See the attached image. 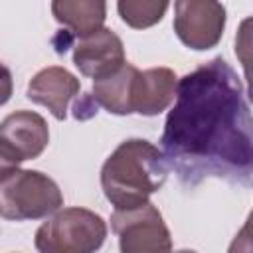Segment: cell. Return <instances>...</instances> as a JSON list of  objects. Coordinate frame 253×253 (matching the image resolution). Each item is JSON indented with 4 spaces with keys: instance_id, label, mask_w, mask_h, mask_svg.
I'll return each instance as SVG.
<instances>
[{
    "instance_id": "cell-5",
    "label": "cell",
    "mask_w": 253,
    "mask_h": 253,
    "mask_svg": "<svg viewBox=\"0 0 253 253\" xmlns=\"http://www.w3.org/2000/svg\"><path fill=\"white\" fill-rule=\"evenodd\" d=\"M111 227L119 237L121 253H172L170 229L150 202L132 210H115Z\"/></svg>"
},
{
    "instance_id": "cell-13",
    "label": "cell",
    "mask_w": 253,
    "mask_h": 253,
    "mask_svg": "<svg viewBox=\"0 0 253 253\" xmlns=\"http://www.w3.org/2000/svg\"><path fill=\"white\" fill-rule=\"evenodd\" d=\"M168 2H154V0H121L117 4L121 20L134 28V30H144L154 24H158L168 10Z\"/></svg>"
},
{
    "instance_id": "cell-4",
    "label": "cell",
    "mask_w": 253,
    "mask_h": 253,
    "mask_svg": "<svg viewBox=\"0 0 253 253\" xmlns=\"http://www.w3.org/2000/svg\"><path fill=\"white\" fill-rule=\"evenodd\" d=\"M63 206L59 186L43 172L16 170L0 180V217L8 221L42 219Z\"/></svg>"
},
{
    "instance_id": "cell-10",
    "label": "cell",
    "mask_w": 253,
    "mask_h": 253,
    "mask_svg": "<svg viewBox=\"0 0 253 253\" xmlns=\"http://www.w3.org/2000/svg\"><path fill=\"white\" fill-rule=\"evenodd\" d=\"M0 138L6 140L22 160H34L45 150L49 128L42 115L34 111H16L0 123Z\"/></svg>"
},
{
    "instance_id": "cell-1",
    "label": "cell",
    "mask_w": 253,
    "mask_h": 253,
    "mask_svg": "<svg viewBox=\"0 0 253 253\" xmlns=\"http://www.w3.org/2000/svg\"><path fill=\"white\" fill-rule=\"evenodd\" d=\"M162 130V156L186 188L221 178L243 188L253 178L251 113L237 71L213 57L184 75Z\"/></svg>"
},
{
    "instance_id": "cell-18",
    "label": "cell",
    "mask_w": 253,
    "mask_h": 253,
    "mask_svg": "<svg viewBox=\"0 0 253 253\" xmlns=\"http://www.w3.org/2000/svg\"><path fill=\"white\" fill-rule=\"evenodd\" d=\"M176 253H196V251H192V249H180V251H176Z\"/></svg>"
},
{
    "instance_id": "cell-8",
    "label": "cell",
    "mask_w": 253,
    "mask_h": 253,
    "mask_svg": "<svg viewBox=\"0 0 253 253\" xmlns=\"http://www.w3.org/2000/svg\"><path fill=\"white\" fill-rule=\"evenodd\" d=\"M79 79L59 65H49L38 71L28 83V99L45 107L57 121L67 117L69 103L79 95Z\"/></svg>"
},
{
    "instance_id": "cell-7",
    "label": "cell",
    "mask_w": 253,
    "mask_h": 253,
    "mask_svg": "<svg viewBox=\"0 0 253 253\" xmlns=\"http://www.w3.org/2000/svg\"><path fill=\"white\" fill-rule=\"evenodd\" d=\"M73 63L81 75L95 81L117 73L125 63V45L121 38L109 28L81 38L73 49Z\"/></svg>"
},
{
    "instance_id": "cell-15",
    "label": "cell",
    "mask_w": 253,
    "mask_h": 253,
    "mask_svg": "<svg viewBox=\"0 0 253 253\" xmlns=\"http://www.w3.org/2000/svg\"><path fill=\"white\" fill-rule=\"evenodd\" d=\"M93 115H97V103L93 101L91 93L85 95V97H81V99H77V101L73 103V117H75L77 121H87V119H91Z\"/></svg>"
},
{
    "instance_id": "cell-17",
    "label": "cell",
    "mask_w": 253,
    "mask_h": 253,
    "mask_svg": "<svg viewBox=\"0 0 253 253\" xmlns=\"http://www.w3.org/2000/svg\"><path fill=\"white\" fill-rule=\"evenodd\" d=\"M249 251H251V241H249V221H247L239 231V235H235L229 253H249Z\"/></svg>"
},
{
    "instance_id": "cell-2",
    "label": "cell",
    "mask_w": 253,
    "mask_h": 253,
    "mask_svg": "<svg viewBox=\"0 0 253 253\" xmlns=\"http://www.w3.org/2000/svg\"><path fill=\"white\" fill-rule=\"evenodd\" d=\"M162 152L142 138L123 140L101 168V188L115 210H132L148 202L168 178Z\"/></svg>"
},
{
    "instance_id": "cell-9",
    "label": "cell",
    "mask_w": 253,
    "mask_h": 253,
    "mask_svg": "<svg viewBox=\"0 0 253 253\" xmlns=\"http://www.w3.org/2000/svg\"><path fill=\"white\" fill-rule=\"evenodd\" d=\"M178 77L168 67L136 69L130 85V113L154 117L170 107L176 95Z\"/></svg>"
},
{
    "instance_id": "cell-3",
    "label": "cell",
    "mask_w": 253,
    "mask_h": 253,
    "mask_svg": "<svg viewBox=\"0 0 253 253\" xmlns=\"http://www.w3.org/2000/svg\"><path fill=\"white\" fill-rule=\"evenodd\" d=\"M107 237L103 217L87 208L57 210L34 237L38 253H95Z\"/></svg>"
},
{
    "instance_id": "cell-11",
    "label": "cell",
    "mask_w": 253,
    "mask_h": 253,
    "mask_svg": "<svg viewBox=\"0 0 253 253\" xmlns=\"http://www.w3.org/2000/svg\"><path fill=\"white\" fill-rule=\"evenodd\" d=\"M51 12L59 24L69 30V36L87 38L103 28L107 4L99 0H55Z\"/></svg>"
},
{
    "instance_id": "cell-6",
    "label": "cell",
    "mask_w": 253,
    "mask_h": 253,
    "mask_svg": "<svg viewBox=\"0 0 253 253\" xmlns=\"http://www.w3.org/2000/svg\"><path fill=\"white\" fill-rule=\"evenodd\" d=\"M225 28V8L210 0H180L174 4V32L196 51L217 45Z\"/></svg>"
},
{
    "instance_id": "cell-14",
    "label": "cell",
    "mask_w": 253,
    "mask_h": 253,
    "mask_svg": "<svg viewBox=\"0 0 253 253\" xmlns=\"http://www.w3.org/2000/svg\"><path fill=\"white\" fill-rule=\"evenodd\" d=\"M22 156L6 142L0 138V180H4L6 176H10L12 172L20 170L18 166L22 164Z\"/></svg>"
},
{
    "instance_id": "cell-12",
    "label": "cell",
    "mask_w": 253,
    "mask_h": 253,
    "mask_svg": "<svg viewBox=\"0 0 253 253\" xmlns=\"http://www.w3.org/2000/svg\"><path fill=\"white\" fill-rule=\"evenodd\" d=\"M138 67L125 63L117 73L93 83L91 97L97 107L107 109L113 115H130V85Z\"/></svg>"
},
{
    "instance_id": "cell-16",
    "label": "cell",
    "mask_w": 253,
    "mask_h": 253,
    "mask_svg": "<svg viewBox=\"0 0 253 253\" xmlns=\"http://www.w3.org/2000/svg\"><path fill=\"white\" fill-rule=\"evenodd\" d=\"M12 89H14V85H12V73L0 61V107L12 97Z\"/></svg>"
}]
</instances>
